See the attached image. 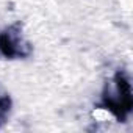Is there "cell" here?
I'll return each mask as SVG.
<instances>
[{"label": "cell", "instance_id": "cell-1", "mask_svg": "<svg viewBox=\"0 0 133 133\" xmlns=\"http://www.w3.org/2000/svg\"><path fill=\"white\" fill-rule=\"evenodd\" d=\"M96 110L103 113L100 121H107L108 116L119 122L127 119L131 111V86L128 77L122 71H117L107 83L102 94V103Z\"/></svg>", "mask_w": 133, "mask_h": 133}, {"label": "cell", "instance_id": "cell-2", "mask_svg": "<svg viewBox=\"0 0 133 133\" xmlns=\"http://www.w3.org/2000/svg\"><path fill=\"white\" fill-rule=\"evenodd\" d=\"M33 53V47L27 39L22 24L14 22L0 31V56L5 59H22Z\"/></svg>", "mask_w": 133, "mask_h": 133}, {"label": "cell", "instance_id": "cell-3", "mask_svg": "<svg viewBox=\"0 0 133 133\" xmlns=\"http://www.w3.org/2000/svg\"><path fill=\"white\" fill-rule=\"evenodd\" d=\"M11 111V97L6 91L0 88V127H2Z\"/></svg>", "mask_w": 133, "mask_h": 133}]
</instances>
